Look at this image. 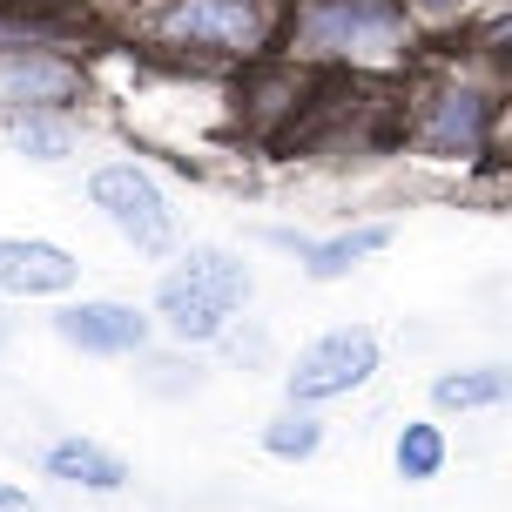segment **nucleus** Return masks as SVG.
I'll return each instance as SVG.
<instances>
[{
    "mask_svg": "<svg viewBox=\"0 0 512 512\" xmlns=\"http://www.w3.org/2000/svg\"><path fill=\"white\" fill-rule=\"evenodd\" d=\"M243 297H250V270H243V256H230V250H189L176 270H169V283H162L155 304H162V324H169L176 337L209 344Z\"/></svg>",
    "mask_w": 512,
    "mask_h": 512,
    "instance_id": "f257e3e1",
    "label": "nucleus"
},
{
    "mask_svg": "<svg viewBox=\"0 0 512 512\" xmlns=\"http://www.w3.org/2000/svg\"><path fill=\"white\" fill-rule=\"evenodd\" d=\"M0 337H7V331H0Z\"/></svg>",
    "mask_w": 512,
    "mask_h": 512,
    "instance_id": "6ab92c4d",
    "label": "nucleus"
},
{
    "mask_svg": "<svg viewBox=\"0 0 512 512\" xmlns=\"http://www.w3.org/2000/svg\"><path fill=\"white\" fill-rule=\"evenodd\" d=\"M283 243H290V236H283ZM290 250L304 256L310 277H337L344 263H358V256L384 250V230H358V236H337V243H290Z\"/></svg>",
    "mask_w": 512,
    "mask_h": 512,
    "instance_id": "9b49d317",
    "label": "nucleus"
},
{
    "mask_svg": "<svg viewBox=\"0 0 512 512\" xmlns=\"http://www.w3.org/2000/svg\"><path fill=\"white\" fill-rule=\"evenodd\" d=\"M7 135H14V149L21 155H34V162H54V155H68V128L61 122H48V115H34V108H21L14 122H7Z\"/></svg>",
    "mask_w": 512,
    "mask_h": 512,
    "instance_id": "f8f14e48",
    "label": "nucleus"
},
{
    "mask_svg": "<svg viewBox=\"0 0 512 512\" xmlns=\"http://www.w3.org/2000/svg\"><path fill=\"white\" fill-rule=\"evenodd\" d=\"M438 465H445V438L432 425H405V438H398V479H432Z\"/></svg>",
    "mask_w": 512,
    "mask_h": 512,
    "instance_id": "ddd939ff",
    "label": "nucleus"
},
{
    "mask_svg": "<svg viewBox=\"0 0 512 512\" xmlns=\"http://www.w3.org/2000/svg\"><path fill=\"white\" fill-rule=\"evenodd\" d=\"M472 115H479V102H472V95H452V102H445V115H438L445 128H432V142H438V149L472 142Z\"/></svg>",
    "mask_w": 512,
    "mask_h": 512,
    "instance_id": "2eb2a0df",
    "label": "nucleus"
},
{
    "mask_svg": "<svg viewBox=\"0 0 512 512\" xmlns=\"http://www.w3.org/2000/svg\"><path fill=\"white\" fill-rule=\"evenodd\" d=\"M196 371L189 364H149V384H189Z\"/></svg>",
    "mask_w": 512,
    "mask_h": 512,
    "instance_id": "dca6fc26",
    "label": "nucleus"
},
{
    "mask_svg": "<svg viewBox=\"0 0 512 512\" xmlns=\"http://www.w3.org/2000/svg\"><path fill=\"white\" fill-rule=\"evenodd\" d=\"M0 95L7 102H61V95H75V75L61 61H7L0 68Z\"/></svg>",
    "mask_w": 512,
    "mask_h": 512,
    "instance_id": "1a4fd4ad",
    "label": "nucleus"
},
{
    "mask_svg": "<svg viewBox=\"0 0 512 512\" xmlns=\"http://www.w3.org/2000/svg\"><path fill=\"white\" fill-rule=\"evenodd\" d=\"M54 331L68 337L75 351H88V358H128V351H142L149 317L128 304H75V310H61Z\"/></svg>",
    "mask_w": 512,
    "mask_h": 512,
    "instance_id": "20e7f679",
    "label": "nucleus"
},
{
    "mask_svg": "<svg viewBox=\"0 0 512 512\" xmlns=\"http://www.w3.org/2000/svg\"><path fill=\"white\" fill-rule=\"evenodd\" d=\"M317 41H391V7L384 0H344L324 21H310Z\"/></svg>",
    "mask_w": 512,
    "mask_h": 512,
    "instance_id": "6e6552de",
    "label": "nucleus"
},
{
    "mask_svg": "<svg viewBox=\"0 0 512 512\" xmlns=\"http://www.w3.org/2000/svg\"><path fill=\"white\" fill-rule=\"evenodd\" d=\"M88 196H95V209H108V216L122 223V236L142 256H169L176 250V223H169V209H162V196H155V176H142L135 162H108V169H95V176H88Z\"/></svg>",
    "mask_w": 512,
    "mask_h": 512,
    "instance_id": "f03ea898",
    "label": "nucleus"
},
{
    "mask_svg": "<svg viewBox=\"0 0 512 512\" xmlns=\"http://www.w3.org/2000/svg\"><path fill=\"white\" fill-rule=\"evenodd\" d=\"M0 512H34V499H27V492H14V486H0Z\"/></svg>",
    "mask_w": 512,
    "mask_h": 512,
    "instance_id": "f3484780",
    "label": "nucleus"
},
{
    "mask_svg": "<svg viewBox=\"0 0 512 512\" xmlns=\"http://www.w3.org/2000/svg\"><path fill=\"white\" fill-rule=\"evenodd\" d=\"M263 445H270L277 459H310V452L324 445V432H317V418L290 411V418H270V425H263Z\"/></svg>",
    "mask_w": 512,
    "mask_h": 512,
    "instance_id": "4468645a",
    "label": "nucleus"
},
{
    "mask_svg": "<svg viewBox=\"0 0 512 512\" xmlns=\"http://www.w3.org/2000/svg\"><path fill=\"white\" fill-rule=\"evenodd\" d=\"M492 41H512V21H499V27H492Z\"/></svg>",
    "mask_w": 512,
    "mask_h": 512,
    "instance_id": "a211bd4d",
    "label": "nucleus"
},
{
    "mask_svg": "<svg viewBox=\"0 0 512 512\" xmlns=\"http://www.w3.org/2000/svg\"><path fill=\"white\" fill-rule=\"evenodd\" d=\"M512 391V371H445L432 384V405L438 411H479V405H499Z\"/></svg>",
    "mask_w": 512,
    "mask_h": 512,
    "instance_id": "9d476101",
    "label": "nucleus"
},
{
    "mask_svg": "<svg viewBox=\"0 0 512 512\" xmlns=\"http://www.w3.org/2000/svg\"><path fill=\"white\" fill-rule=\"evenodd\" d=\"M176 34H209V41H250L256 34V7L250 0H189L176 7Z\"/></svg>",
    "mask_w": 512,
    "mask_h": 512,
    "instance_id": "0eeeda50",
    "label": "nucleus"
},
{
    "mask_svg": "<svg viewBox=\"0 0 512 512\" xmlns=\"http://www.w3.org/2000/svg\"><path fill=\"white\" fill-rule=\"evenodd\" d=\"M378 337L358 331V324H344V331L317 337L304 358L290 364V398L297 405H317V398H337V391H358L371 371H378Z\"/></svg>",
    "mask_w": 512,
    "mask_h": 512,
    "instance_id": "7ed1b4c3",
    "label": "nucleus"
},
{
    "mask_svg": "<svg viewBox=\"0 0 512 512\" xmlns=\"http://www.w3.org/2000/svg\"><path fill=\"white\" fill-rule=\"evenodd\" d=\"M75 277H81L75 256L54 250V243H34V236H7L0 243V290L7 297H54Z\"/></svg>",
    "mask_w": 512,
    "mask_h": 512,
    "instance_id": "39448f33",
    "label": "nucleus"
},
{
    "mask_svg": "<svg viewBox=\"0 0 512 512\" xmlns=\"http://www.w3.org/2000/svg\"><path fill=\"white\" fill-rule=\"evenodd\" d=\"M41 472L48 479H68V486H122L128 465L115 459V452H102V445H88V438H61V445H48L41 452Z\"/></svg>",
    "mask_w": 512,
    "mask_h": 512,
    "instance_id": "423d86ee",
    "label": "nucleus"
}]
</instances>
